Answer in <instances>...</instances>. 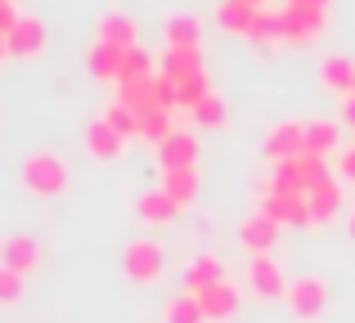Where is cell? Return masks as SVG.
Here are the masks:
<instances>
[{"mask_svg":"<svg viewBox=\"0 0 355 323\" xmlns=\"http://www.w3.org/2000/svg\"><path fill=\"white\" fill-rule=\"evenodd\" d=\"M0 265L27 279L32 270H41V243L32 234H5L0 238Z\"/></svg>","mask_w":355,"mask_h":323,"instance_id":"8fae6325","label":"cell"},{"mask_svg":"<svg viewBox=\"0 0 355 323\" xmlns=\"http://www.w3.org/2000/svg\"><path fill=\"white\" fill-rule=\"evenodd\" d=\"M288 310H293V319L297 323H315L329 310V283L324 279H315V274H306V279H293L288 283Z\"/></svg>","mask_w":355,"mask_h":323,"instance_id":"52a82bcc","label":"cell"},{"mask_svg":"<svg viewBox=\"0 0 355 323\" xmlns=\"http://www.w3.org/2000/svg\"><path fill=\"white\" fill-rule=\"evenodd\" d=\"M166 81V95H171L175 108H193L202 95H207V68H202V50H166L162 63H157Z\"/></svg>","mask_w":355,"mask_h":323,"instance_id":"6da1fadb","label":"cell"},{"mask_svg":"<svg viewBox=\"0 0 355 323\" xmlns=\"http://www.w3.org/2000/svg\"><path fill=\"white\" fill-rule=\"evenodd\" d=\"M261 211H266V216L275 220V225H293V229L315 225L306 193H266V198H261Z\"/></svg>","mask_w":355,"mask_h":323,"instance_id":"9c48e42d","label":"cell"},{"mask_svg":"<svg viewBox=\"0 0 355 323\" xmlns=\"http://www.w3.org/2000/svg\"><path fill=\"white\" fill-rule=\"evenodd\" d=\"M320 81L329 90H338L342 99L355 95V59H347V54H329V59L320 63Z\"/></svg>","mask_w":355,"mask_h":323,"instance_id":"cb8c5ba5","label":"cell"},{"mask_svg":"<svg viewBox=\"0 0 355 323\" xmlns=\"http://www.w3.org/2000/svg\"><path fill=\"white\" fill-rule=\"evenodd\" d=\"M18 301H23V274L0 265V306H18Z\"/></svg>","mask_w":355,"mask_h":323,"instance_id":"1f68e13d","label":"cell"},{"mask_svg":"<svg viewBox=\"0 0 355 323\" xmlns=\"http://www.w3.org/2000/svg\"><path fill=\"white\" fill-rule=\"evenodd\" d=\"M18 23V9H14V0H0V36H9V27Z\"/></svg>","mask_w":355,"mask_h":323,"instance_id":"e575fe53","label":"cell"},{"mask_svg":"<svg viewBox=\"0 0 355 323\" xmlns=\"http://www.w3.org/2000/svg\"><path fill=\"white\" fill-rule=\"evenodd\" d=\"M121 270H126V279L135 283V288H153V283L162 279V270H166L162 243H153V238H135V243H126V252H121Z\"/></svg>","mask_w":355,"mask_h":323,"instance_id":"8992f818","label":"cell"},{"mask_svg":"<svg viewBox=\"0 0 355 323\" xmlns=\"http://www.w3.org/2000/svg\"><path fill=\"white\" fill-rule=\"evenodd\" d=\"M157 189L175 202V207H193L198 202V166H184V171H162V184Z\"/></svg>","mask_w":355,"mask_h":323,"instance_id":"ffe728a7","label":"cell"},{"mask_svg":"<svg viewBox=\"0 0 355 323\" xmlns=\"http://www.w3.org/2000/svg\"><path fill=\"white\" fill-rule=\"evenodd\" d=\"M9 59V36H0V63Z\"/></svg>","mask_w":355,"mask_h":323,"instance_id":"8d00e7d4","label":"cell"},{"mask_svg":"<svg viewBox=\"0 0 355 323\" xmlns=\"http://www.w3.org/2000/svg\"><path fill=\"white\" fill-rule=\"evenodd\" d=\"M189 117L198 126H225L230 122V108H225V99H220V90H207V95L189 108Z\"/></svg>","mask_w":355,"mask_h":323,"instance_id":"83f0119b","label":"cell"},{"mask_svg":"<svg viewBox=\"0 0 355 323\" xmlns=\"http://www.w3.org/2000/svg\"><path fill=\"white\" fill-rule=\"evenodd\" d=\"M329 27V0H284L279 5V41L311 45Z\"/></svg>","mask_w":355,"mask_h":323,"instance_id":"7a4b0ae2","label":"cell"},{"mask_svg":"<svg viewBox=\"0 0 355 323\" xmlns=\"http://www.w3.org/2000/svg\"><path fill=\"white\" fill-rule=\"evenodd\" d=\"M104 117H108V122L117 126L121 135H126V140H139V126H144V117H139V113H135L130 104H121V99H113V104L104 108Z\"/></svg>","mask_w":355,"mask_h":323,"instance_id":"f546056e","label":"cell"},{"mask_svg":"<svg viewBox=\"0 0 355 323\" xmlns=\"http://www.w3.org/2000/svg\"><path fill=\"white\" fill-rule=\"evenodd\" d=\"M220 279H230V274H225V261H220V256H211V252H202V256H193L189 270H184V292H207L211 283H220Z\"/></svg>","mask_w":355,"mask_h":323,"instance_id":"44dd1931","label":"cell"},{"mask_svg":"<svg viewBox=\"0 0 355 323\" xmlns=\"http://www.w3.org/2000/svg\"><path fill=\"white\" fill-rule=\"evenodd\" d=\"M248 41L252 45H275L279 41V9H257V23H252V32H248Z\"/></svg>","mask_w":355,"mask_h":323,"instance_id":"4dcf8cb0","label":"cell"},{"mask_svg":"<svg viewBox=\"0 0 355 323\" xmlns=\"http://www.w3.org/2000/svg\"><path fill=\"white\" fill-rule=\"evenodd\" d=\"M279 229H284V225H275V220H270L266 211L248 216V220L239 225V243H243V252H248V256L275 252V243H279Z\"/></svg>","mask_w":355,"mask_h":323,"instance_id":"2e32d148","label":"cell"},{"mask_svg":"<svg viewBox=\"0 0 355 323\" xmlns=\"http://www.w3.org/2000/svg\"><path fill=\"white\" fill-rule=\"evenodd\" d=\"M306 153H315V158H324V162H329L333 153H342V126L329 122V117L306 122Z\"/></svg>","mask_w":355,"mask_h":323,"instance_id":"d6986e66","label":"cell"},{"mask_svg":"<svg viewBox=\"0 0 355 323\" xmlns=\"http://www.w3.org/2000/svg\"><path fill=\"white\" fill-rule=\"evenodd\" d=\"M324 175H329V162L315 158V153H302V158H293V162H275L270 166L266 193H311Z\"/></svg>","mask_w":355,"mask_h":323,"instance_id":"277c9868","label":"cell"},{"mask_svg":"<svg viewBox=\"0 0 355 323\" xmlns=\"http://www.w3.org/2000/svg\"><path fill=\"white\" fill-rule=\"evenodd\" d=\"M193 297H198L202 310H207V323H230L239 315V306H243V288L234 279H220V283H211L207 292H193Z\"/></svg>","mask_w":355,"mask_h":323,"instance_id":"7c38bea8","label":"cell"},{"mask_svg":"<svg viewBox=\"0 0 355 323\" xmlns=\"http://www.w3.org/2000/svg\"><path fill=\"white\" fill-rule=\"evenodd\" d=\"M117 99H121V104H130L139 117H144V113H162V108H175L171 95H166L162 72H139V77L117 81Z\"/></svg>","mask_w":355,"mask_h":323,"instance_id":"5b68a950","label":"cell"},{"mask_svg":"<svg viewBox=\"0 0 355 323\" xmlns=\"http://www.w3.org/2000/svg\"><path fill=\"white\" fill-rule=\"evenodd\" d=\"M157 162H162V171H184V166H198V135L175 126V131L157 144Z\"/></svg>","mask_w":355,"mask_h":323,"instance_id":"4fadbf2b","label":"cell"},{"mask_svg":"<svg viewBox=\"0 0 355 323\" xmlns=\"http://www.w3.org/2000/svg\"><path fill=\"white\" fill-rule=\"evenodd\" d=\"M171 131H175V108H162V113H144V126H139V140H148V144L157 149V144H162Z\"/></svg>","mask_w":355,"mask_h":323,"instance_id":"f1b7e54d","label":"cell"},{"mask_svg":"<svg viewBox=\"0 0 355 323\" xmlns=\"http://www.w3.org/2000/svg\"><path fill=\"white\" fill-rule=\"evenodd\" d=\"M248 292H257L261 301H284L288 297V274L275 261V252L248 256Z\"/></svg>","mask_w":355,"mask_h":323,"instance_id":"ba28073f","label":"cell"},{"mask_svg":"<svg viewBox=\"0 0 355 323\" xmlns=\"http://www.w3.org/2000/svg\"><path fill=\"white\" fill-rule=\"evenodd\" d=\"M243 5H257V9H261V5H266V0H243Z\"/></svg>","mask_w":355,"mask_h":323,"instance_id":"74e56055","label":"cell"},{"mask_svg":"<svg viewBox=\"0 0 355 323\" xmlns=\"http://www.w3.org/2000/svg\"><path fill=\"white\" fill-rule=\"evenodd\" d=\"M45 50V23L36 14H18V23L9 27V54L14 59H36Z\"/></svg>","mask_w":355,"mask_h":323,"instance_id":"9a60e30c","label":"cell"},{"mask_svg":"<svg viewBox=\"0 0 355 323\" xmlns=\"http://www.w3.org/2000/svg\"><path fill=\"white\" fill-rule=\"evenodd\" d=\"M266 9V5H261ZM216 23L234 36H248L257 23V5H243V0H216Z\"/></svg>","mask_w":355,"mask_h":323,"instance_id":"d4e9b609","label":"cell"},{"mask_svg":"<svg viewBox=\"0 0 355 323\" xmlns=\"http://www.w3.org/2000/svg\"><path fill=\"white\" fill-rule=\"evenodd\" d=\"M18 180H23V189L36 193V198H54V193L68 189L72 175H68V162H63L54 149H36V153H27Z\"/></svg>","mask_w":355,"mask_h":323,"instance_id":"3957f363","label":"cell"},{"mask_svg":"<svg viewBox=\"0 0 355 323\" xmlns=\"http://www.w3.org/2000/svg\"><path fill=\"white\" fill-rule=\"evenodd\" d=\"M139 72H157L153 54H148L144 45H130V50H126V77H139ZM126 77H121V81H126Z\"/></svg>","mask_w":355,"mask_h":323,"instance_id":"d6a6232c","label":"cell"},{"mask_svg":"<svg viewBox=\"0 0 355 323\" xmlns=\"http://www.w3.org/2000/svg\"><path fill=\"white\" fill-rule=\"evenodd\" d=\"M342 117H347V122L355 126V95H347V104H342Z\"/></svg>","mask_w":355,"mask_h":323,"instance_id":"d590c367","label":"cell"},{"mask_svg":"<svg viewBox=\"0 0 355 323\" xmlns=\"http://www.w3.org/2000/svg\"><path fill=\"white\" fill-rule=\"evenodd\" d=\"M162 36H166V50H202V23L193 14H171Z\"/></svg>","mask_w":355,"mask_h":323,"instance_id":"7402d4cb","label":"cell"},{"mask_svg":"<svg viewBox=\"0 0 355 323\" xmlns=\"http://www.w3.org/2000/svg\"><path fill=\"white\" fill-rule=\"evenodd\" d=\"M86 149H90V158H99V162H113V158H121V153H126V135H121L117 126L108 122L104 113H99L95 122L86 126Z\"/></svg>","mask_w":355,"mask_h":323,"instance_id":"5bb4252c","label":"cell"},{"mask_svg":"<svg viewBox=\"0 0 355 323\" xmlns=\"http://www.w3.org/2000/svg\"><path fill=\"white\" fill-rule=\"evenodd\" d=\"M306 153V122H279L266 131V158L275 162H293Z\"/></svg>","mask_w":355,"mask_h":323,"instance_id":"30bf717a","label":"cell"},{"mask_svg":"<svg viewBox=\"0 0 355 323\" xmlns=\"http://www.w3.org/2000/svg\"><path fill=\"white\" fill-rule=\"evenodd\" d=\"M99 41L121 45V50L139 45V27H135V18H130V14H121V9H108V14L99 18Z\"/></svg>","mask_w":355,"mask_h":323,"instance_id":"603a6c76","label":"cell"},{"mask_svg":"<svg viewBox=\"0 0 355 323\" xmlns=\"http://www.w3.org/2000/svg\"><path fill=\"white\" fill-rule=\"evenodd\" d=\"M162 323H207V310H202V301L193 292H175L162 306Z\"/></svg>","mask_w":355,"mask_h":323,"instance_id":"4316f807","label":"cell"},{"mask_svg":"<svg viewBox=\"0 0 355 323\" xmlns=\"http://www.w3.org/2000/svg\"><path fill=\"white\" fill-rule=\"evenodd\" d=\"M338 171H342V180L355 184V144H347V149L338 153Z\"/></svg>","mask_w":355,"mask_h":323,"instance_id":"836d02e7","label":"cell"},{"mask_svg":"<svg viewBox=\"0 0 355 323\" xmlns=\"http://www.w3.org/2000/svg\"><path fill=\"white\" fill-rule=\"evenodd\" d=\"M86 68L95 72L99 81H121L126 77V50L121 45H108V41H95L86 54Z\"/></svg>","mask_w":355,"mask_h":323,"instance_id":"ac0fdd59","label":"cell"},{"mask_svg":"<svg viewBox=\"0 0 355 323\" xmlns=\"http://www.w3.org/2000/svg\"><path fill=\"white\" fill-rule=\"evenodd\" d=\"M135 211H139V220H148V225H171V220L180 216V207H175V202L166 198L162 189H148V193H139Z\"/></svg>","mask_w":355,"mask_h":323,"instance_id":"484cf974","label":"cell"},{"mask_svg":"<svg viewBox=\"0 0 355 323\" xmlns=\"http://www.w3.org/2000/svg\"><path fill=\"white\" fill-rule=\"evenodd\" d=\"M347 180H333V175H324L320 184H315L311 193H306V202H311V216L315 225H324V220H333L342 207H347V189H342Z\"/></svg>","mask_w":355,"mask_h":323,"instance_id":"e0dca14e","label":"cell"},{"mask_svg":"<svg viewBox=\"0 0 355 323\" xmlns=\"http://www.w3.org/2000/svg\"><path fill=\"white\" fill-rule=\"evenodd\" d=\"M351 238H355V211H351Z\"/></svg>","mask_w":355,"mask_h":323,"instance_id":"f35d334b","label":"cell"}]
</instances>
